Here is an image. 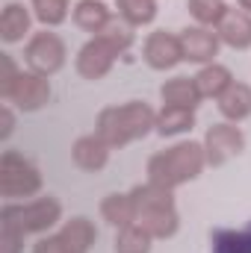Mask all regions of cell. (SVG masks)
I'll return each instance as SVG.
<instances>
[{
	"label": "cell",
	"instance_id": "cell-1",
	"mask_svg": "<svg viewBox=\"0 0 251 253\" xmlns=\"http://www.w3.org/2000/svg\"><path fill=\"white\" fill-rule=\"evenodd\" d=\"M151 129H157V112L145 100H127L122 106H107V109H101V115L95 121V132L113 150L145 138Z\"/></svg>",
	"mask_w": 251,
	"mask_h": 253
},
{
	"label": "cell",
	"instance_id": "cell-2",
	"mask_svg": "<svg viewBox=\"0 0 251 253\" xmlns=\"http://www.w3.org/2000/svg\"><path fill=\"white\" fill-rule=\"evenodd\" d=\"M207 165L204 144L198 141H178L175 147L154 153L148 159V183L163 186V189H178L189 180H195Z\"/></svg>",
	"mask_w": 251,
	"mask_h": 253
},
{
	"label": "cell",
	"instance_id": "cell-3",
	"mask_svg": "<svg viewBox=\"0 0 251 253\" xmlns=\"http://www.w3.org/2000/svg\"><path fill=\"white\" fill-rule=\"evenodd\" d=\"M133 203H136V224L142 230H148L154 239H172L181 227V215L175 206V191L145 183L130 191Z\"/></svg>",
	"mask_w": 251,
	"mask_h": 253
},
{
	"label": "cell",
	"instance_id": "cell-4",
	"mask_svg": "<svg viewBox=\"0 0 251 253\" xmlns=\"http://www.w3.org/2000/svg\"><path fill=\"white\" fill-rule=\"evenodd\" d=\"M63 218V206L57 197H36L30 203H6L0 209V227H12L24 236L30 233H48L51 227H57V221Z\"/></svg>",
	"mask_w": 251,
	"mask_h": 253
},
{
	"label": "cell",
	"instance_id": "cell-5",
	"mask_svg": "<svg viewBox=\"0 0 251 253\" xmlns=\"http://www.w3.org/2000/svg\"><path fill=\"white\" fill-rule=\"evenodd\" d=\"M42 189V174L39 168L24 159L18 150H3L0 156V194L6 200H21L33 197Z\"/></svg>",
	"mask_w": 251,
	"mask_h": 253
},
{
	"label": "cell",
	"instance_id": "cell-6",
	"mask_svg": "<svg viewBox=\"0 0 251 253\" xmlns=\"http://www.w3.org/2000/svg\"><path fill=\"white\" fill-rule=\"evenodd\" d=\"M65 42L57 33H33L27 47H24V62L33 74H42V77H54L57 71H63L65 65Z\"/></svg>",
	"mask_w": 251,
	"mask_h": 253
},
{
	"label": "cell",
	"instance_id": "cell-7",
	"mask_svg": "<svg viewBox=\"0 0 251 253\" xmlns=\"http://www.w3.org/2000/svg\"><path fill=\"white\" fill-rule=\"evenodd\" d=\"M204 156H207V165L219 168L225 165L228 159L240 156L246 150V135L243 129L231 121H222V124H213L207 132H204Z\"/></svg>",
	"mask_w": 251,
	"mask_h": 253
},
{
	"label": "cell",
	"instance_id": "cell-8",
	"mask_svg": "<svg viewBox=\"0 0 251 253\" xmlns=\"http://www.w3.org/2000/svg\"><path fill=\"white\" fill-rule=\"evenodd\" d=\"M3 100L12 103L21 112H39L48 100H51V83L42 74L33 71H21L15 77V83L3 91Z\"/></svg>",
	"mask_w": 251,
	"mask_h": 253
},
{
	"label": "cell",
	"instance_id": "cell-9",
	"mask_svg": "<svg viewBox=\"0 0 251 253\" xmlns=\"http://www.w3.org/2000/svg\"><path fill=\"white\" fill-rule=\"evenodd\" d=\"M142 59L154 71H172L184 62V47H181V36H172L166 30H154L145 39L142 47Z\"/></svg>",
	"mask_w": 251,
	"mask_h": 253
},
{
	"label": "cell",
	"instance_id": "cell-10",
	"mask_svg": "<svg viewBox=\"0 0 251 253\" xmlns=\"http://www.w3.org/2000/svg\"><path fill=\"white\" fill-rule=\"evenodd\" d=\"M119 59V53L107 44V42H101L98 36H92L80 50H77V59H74V68H77V74L83 77V80H104L110 71H113V65Z\"/></svg>",
	"mask_w": 251,
	"mask_h": 253
},
{
	"label": "cell",
	"instance_id": "cell-11",
	"mask_svg": "<svg viewBox=\"0 0 251 253\" xmlns=\"http://www.w3.org/2000/svg\"><path fill=\"white\" fill-rule=\"evenodd\" d=\"M219 36L210 27H187L181 33V47H184V62L210 65L219 56Z\"/></svg>",
	"mask_w": 251,
	"mask_h": 253
},
{
	"label": "cell",
	"instance_id": "cell-12",
	"mask_svg": "<svg viewBox=\"0 0 251 253\" xmlns=\"http://www.w3.org/2000/svg\"><path fill=\"white\" fill-rule=\"evenodd\" d=\"M110 150H113V147H110L98 132H92V135H80V138L74 141V147H71V159H74L77 168L98 174V171L107 168V162H110Z\"/></svg>",
	"mask_w": 251,
	"mask_h": 253
},
{
	"label": "cell",
	"instance_id": "cell-13",
	"mask_svg": "<svg viewBox=\"0 0 251 253\" xmlns=\"http://www.w3.org/2000/svg\"><path fill=\"white\" fill-rule=\"evenodd\" d=\"M216 36L231 50H249L251 47V15L243 9H228V15L219 21Z\"/></svg>",
	"mask_w": 251,
	"mask_h": 253
},
{
	"label": "cell",
	"instance_id": "cell-14",
	"mask_svg": "<svg viewBox=\"0 0 251 253\" xmlns=\"http://www.w3.org/2000/svg\"><path fill=\"white\" fill-rule=\"evenodd\" d=\"M30 24H33V12L18 3V0H9L0 12V39L6 44H18L24 42V36L30 33Z\"/></svg>",
	"mask_w": 251,
	"mask_h": 253
},
{
	"label": "cell",
	"instance_id": "cell-15",
	"mask_svg": "<svg viewBox=\"0 0 251 253\" xmlns=\"http://www.w3.org/2000/svg\"><path fill=\"white\" fill-rule=\"evenodd\" d=\"M216 106H219V112H222L225 121H231V124L246 121L251 115V85L234 80V83L228 85V91L216 100Z\"/></svg>",
	"mask_w": 251,
	"mask_h": 253
},
{
	"label": "cell",
	"instance_id": "cell-16",
	"mask_svg": "<svg viewBox=\"0 0 251 253\" xmlns=\"http://www.w3.org/2000/svg\"><path fill=\"white\" fill-rule=\"evenodd\" d=\"M160 97H163V106H181V109H192L204 100L198 94V85L192 77H175V80H166L163 88H160Z\"/></svg>",
	"mask_w": 251,
	"mask_h": 253
},
{
	"label": "cell",
	"instance_id": "cell-17",
	"mask_svg": "<svg viewBox=\"0 0 251 253\" xmlns=\"http://www.w3.org/2000/svg\"><path fill=\"white\" fill-rule=\"evenodd\" d=\"M192 80H195V85H198V94H201V97L219 100V97L228 91V85L234 83V74H231V68H225V65L210 62V65H204Z\"/></svg>",
	"mask_w": 251,
	"mask_h": 253
},
{
	"label": "cell",
	"instance_id": "cell-18",
	"mask_svg": "<svg viewBox=\"0 0 251 253\" xmlns=\"http://www.w3.org/2000/svg\"><path fill=\"white\" fill-rule=\"evenodd\" d=\"M110 9H107V3L104 0H80L74 9H71V21L83 30V33H92V36H98L107 24H110Z\"/></svg>",
	"mask_w": 251,
	"mask_h": 253
},
{
	"label": "cell",
	"instance_id": "cell-19",
	"mask_svg": "<svg viewBox=\"0 0 251 253\" xmlns=\"http://www.w3.org/2000/svg\"><path fill=\"white\" fill-rule=\"evenodd\" d=\"M60 239L65 242V248L71 253H89L92 245H95V239H98V230H95V224L89 218L77 215V218H71V221L63 224Z\"/></svg>",
	"mask_w": 251,
	"mask_h": 253
},
{
	"label": "cell",
	"instance_id": "cell-20",
	"mask_svg": "<svg viewBox=\"0 0 251 253\" xmlns=\"http://www.w3.org/2000/svg\"><path fill=\"white\" fill-rule=\"evenodd\" d=\"M101 215H104L107 224H113L116 230H122V227L136 224V203H133L130 194H119V191L107 194L101 200Z\"/></svg>",
	"mask_w": 251,
	"mask_h": 253
},
{
	"label": "cell",
	"instance_id": "cell-21",
	"mask_svg": "<svg viewBox=\"0 0 251 253\" xmlns=\"http://www.w3.org/2000/svg\"><path fill=\"white\" fill-rule=\"evenodd\" d=\"M195 126V112L192 109H181V106H163L157 112V132L163 138L169 135H181V132H189Z\"/></svg>",
	"mask_w": 251,
	"mask_h": 253
},
{
	"label": "cell",
	"instance_id": "cell-22",
	"mask_svg": "<svg viewBox=\"0 0 251 253\" xmlns=\"http://www.w3.org/2000/svg\"><path fill=\"white\" fill-rule=\"evenodd\" d=\"M116 9L130 27H148L157 18V0H116Z\"/></svg>",
	"mask_w": 251,
	"mask_h": 253
},
{
	"label": "cell",
	"instance_id": "cell-23",
	"mask_svg": "<svg viewBox=\"0 0 251 253\" xmlns=\"http://www.w3.org/2000/svg\"><path fill=\"white\" fill-rule=\"evenodd\" d=\"M213 253H251V221L243 230H213Z\"/></svg>",
	"mask_w": 251,
	"mask_h": 253
},
{
	"label": "cell",
	"instance_id": "cell-24",
	"mask_svg": "<svg viewBox=\"0 0 251 253\" xmlns=\"http://www.w3.org/2000/svg\"><path fill=\"white\" fill-rule=\"evenodd\" d=\"M98 39H101V42H107V44L122 56V53H127V50L133 47L136 33H133V27H130L127 21H122V18H110V24L98 33Z\"/></svg>",
	"mask_w": 251,
	"mask_h": 253
},
{
	"label": "cell",
	"instance_id": "cell-25",
	"mask_svg": "<svg viewBox=\"0 0 251 253\" xmlns=\"http://www.w3.org/2000/svg\"><path fill=\"white\" fill-rule=\"evenodd\" d=\"M151 245H154V236L139 224L122 227L116 236V253H151Z\"/></svg>",
	"mask_w": 251,
	"mask_h": 253
},
{
	"label": "cell",
	"instance_id": "cell-26",
	"mask_svg": "<svg viewBox=\"0 0 251 253\" xmlns=\"http://www.w3.org/2000/svg\"><path fill=\"white\" fill-rule=\"evenodd\" d=\"M187 9L198 27H219V21L228 15L231 6L225 0H187Z\"/></svg>",
	"mask_w": 251,
	"mask_h": 253
},
{
	"label": "cell",
	"instance_id": "cell-27",
	"mask_svg": "<svg viewBox=\"0 0 251 253\" xmlns=\"http://www.w3.org/2000/svg\"><path fill=\"white\" fill-rule=\"evenodd\" d=\"M74 6H68V0H33V18L48 30V27H60L68 12Z\"/></svg>",
	"mask_w": 251,
	"mask_h": 253
},
{
	"label": "cell",
	"instance_id": "cell-28",
	"mask_svg": "<svg viewBox=\"0 0 251 253\" xmlns=\"http://www.w3.org/2000/svg\"><path fill=\"white\" fill-rule=\"evenodd\" d=\"M21 248H24V233L0 227V253H21Z\"/></svg>",
	"mask_w": 251,
	"mask_h": 253
},
{
	"label": "cell",
	"instance_id": "cell-29",
	"mask_svg": "<svg viewBox=\"0 0 251 253\" xmlns=\"http://www.w3.org/2000/svg\"><path fill=\"white\" fill-rule=\"evenodd\" d=\"M33 253H71V251L65 248V242L60 239V233H57V236H42V239L36 242Z\"/></svg>",
	"mask_w": 251,
	"mask_h": 253
},
{
	"label": "cell",
	"instance_id": "cell-30",
	"mask_svg": "<svg viewBox=\"0 0 251 253\" xmlns=\"http://www.w3.org/2000/svg\"><path fill=\"white\" fill-rule=\"evenodd\" d=\"M0 65H3V77H0V94H3V91L15 83V77H18L21 71L15 68V62H12V56H9V53H0Z\"/></svg>",
	"mask_w": 251,
	"mask_h": 253
},
{
	"label": "cell",
	"instance_id": "cell-31",
	"mask_svg": "<svg viewBox=\"0 0 251 253\" xmlns=\"http://www.w3.org/2000/svg\"><path fill=\"white\" fill-rule=\"evenodd\" d=\"M12 126H15V115H12L9 106H3V129H0V135L9 138V135H12Z\"/></svg>",
	"mask_w": 251,
	"mask_h": 253
},
{
	"label": "cell",
	"instance_id": "cell-32",
	"mask_svg": "<svg viewBox=\"0 0 251 253\" xmlns=\"http://www.w3.org/2000/svg\"><path fill=\"white\" fill-rule=\"evenodd\" d=\"M237 6H240L243 12H249V15H251V0H237Z\"/></svg>",
	"mask_w": 251,
	"mask_h": 253
}]
</instances>
